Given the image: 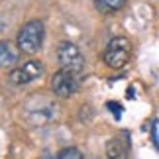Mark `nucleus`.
Returning a JSON list of instances; mask_svg holds the SVG:
<instances>
[{
	"label": "nucleus",
	"mask_w": 159,
	"mask_h": 159,
	"mask_svg": "<svg viewBox=\"0 0 159 159\" xmlns=\"http://www.w3.org/2000/svg\"><path fill=\"white\" fill-rule=\"evenodd\" d=\"M43 41V24L39 20H32L24 24L18 34V49L24 53H38Z\"/></svg>",
	"instance_id": "1"
},
{
	"label": "nucleus",
	"mask_w": 159,
	"mask_h": 159,
	"mask_svg": "<svg viewBox=\"0 0 159 159\" xmlns=\"http://www.w3.org/2000/svg\"><path fill=\"white\" fill-rule=\"evenodd\" d=\"M132 55V43L128 38H112L104 49V63L112 69H122Z\"/></svg>",
	"instance_id": "2"
},
{
	"label": "nucleus",
	"mask_w": 159,
	"mask_h": 159,
	"mask_svg": "<svg viewBox=\"0 0 159 159\" xmlns=\"http://www.w3.org/2000/svg\"><path fill=\"white\" fill-rule=\"evenodd\" d=\"M57 61L61 65V69L65 71H71L79 75L84 67V59H83V53L79 51V47L71 41H63L57 49Z\"/></svg>",
	"instance_id": "3"
},
{
	"label": "nucleus",
	"mask_w": 159,
	"mask_h": 159,
	"mask_svg": "<svg viewBox=\"0 0 159 159\" xmlns=\"http://www.w3.org/2000/svg\"><path fill=\"white\" fill-rule=\"evenodd\" d=\"M79 89V81H77V75L71 71H65L61 69L53 75L51 79V90L61 98H67V96L75 94V90Z\"/></svg>",
	"instance_id": "4"
},
{
	"label": "nucleus",
	"mask_w": 159,
	"mask_h": 159,
	"mask_svg": "<svg viewBox=\"0 0 159 159\" xmlns=\"http://www.w3.org/2000/svg\"><path fill=\"white\" fill-rule=\"evenodd\" d=\"M41 73H43L41 63L32 59V61H26V63L20 65V67H16V69H12L8 79H10V83H14V84H28V83L35 81V79H39Z\"/></svg>",
	"instance_id": "5"
},
{
	"label": "nucleus",
	"mask_w": 159,
	"mask_h": 159,
	"mask_svg": "<svg viewBox=\"0 0 159 159\" xmlns=\"http://www.w3.org/2000/svg\"><path fill=\"white\" fill-rule=\"evenodd\" d=\"M106 159H130V143L126 136H116L106 143Z\"/></svg>",
	"instance_id": "6"
},
{
	"label": "nucleus",
	"mask_w": 159,
	"mask_h": 159,
	"mask_svg": "<svg viewBox=\"0 0 159 159\" xmlns=\"http://www.w3.org/2000/svg\"><path fill=\"white\" fill-rule=\"evenodd\" d=\"M18 63V49L10 41H0V67H12Z\"/></svg>",
	"instance_id": "7"
},
{
	"label": "nucleus",
	"mask_w": 159,
	"mask_h": 159,
	"mask_svg": "<svg viewBox=\"0 0 159 159\" xmlns=\"http://www.w3.org/2000/svg\"><path fill=\"white\" fill-rule=\"evenodd\" d=\"M126 0H96V8L104 14H112V12H118L120 8H124Z\"/></svg>",
	"instance_id": "8"
},
{
	"label": "nucleus",
	"mask_w": 159,
	"mask_h": 159,
	"mask_svg": "<svg viewBox=\"0 0 159 159\" xmlns=\"http://www.w3.org/2000/svg\"><path fill=\"white\" fill-rule=\"evenodd\" d=\"M57 159H83V153L77 148H65L57 153Z\"/></svg>",
	"instance_id": "9"
},
{
	"label": "nucleus",
	"mask_w": 159,
	"mask_h": 159,
	"mask_svg": "<svg viewBox=\"0 0 159 159\" xmlns=\"http://www.w3.org/2000/svg\"><path fill=\"white\" fill-rule=\"evenodd\" d=\"M106 106L112 110V114L116 116V118H120V116H122V106H120V104H116V102H108Z\"/></svg>",
	"instance_id": "10"
}]
</instances>
